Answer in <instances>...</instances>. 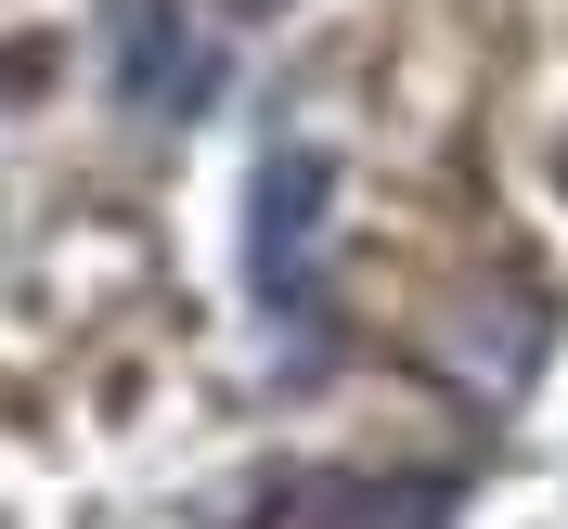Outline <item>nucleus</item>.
I'll use <instances>...</instances> for the list:
<instances>
[{"label": "nucleus", "instance_id": "obj_1", "mask_svg": "<svg viewBox=\"0 0 568 529\" xmlns=\"http://www.w3.org/2000/svg\"><path fill=\"white\" fill-rule=\"evenodd\" d=\"M116 78H130L155 116H194V104H220V39H194L181 0H130V13H116Z\"/></svg>", "mask_w": 568, "mask_h": 529}, {"label": "nucleus", "instance_id": "obj_2", "mask_svg": "<svg viewBox=\"0 0 568 529\" xmlns=\"http://www.w3.org/2000/svg\"><path fill=\"white\" fill-rule=\"evenodd\" d=\"M311 220H323V155H272L258 169V220H246V258H258L272 297L311 284Z\"/></svg>", "mask_w": 568, "mask_h": 529}, {"label": "nucleus", "instance_id": "obj_3", "mask_svg": "<svg viewBox=\"0 0 568 529\" xmlns=\"http://www.w3.org/2000/svg\"><path fill=\"white\" fill-rule=\"evenodd\" d=\"M233 13H284V0H233Z\"/></svg>", "mask_w": 568, "mask_h": 529}]
</instances>
